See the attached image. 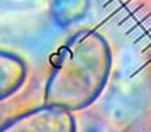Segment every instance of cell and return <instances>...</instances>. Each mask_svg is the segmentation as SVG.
Segmentation results:
<instances>
[{
	"instance_id": "cell-1",
	"label": "cell",
	"mask_w": 151,
	"mask_h": 132,
	"mask_svg": "<svg viewBox=\"0 0 151 132\" xmlns=\"http://www.w3.org/2000/svg\"><path fill=\"white\" fill-rule=\"evenodd\" d=\"M113 65L109 41L102 33L83 29L60 49L45 85V104L80 111L104 93Z\"/></svg>"
},
{
	"instance_id": "cell-3",
	"label": "cell",
	"mask_w": 151,
	"mask_h": 132,
	"mask_svg": "<svg viewBox=\"0 0 151 132\" xmlns=\"http://www.w3.org/2000/svg\"><path fill=\"white\" fill-rule=\"evenodd\" d=\"M28 78V64L21 56L0 49V102L21 90Z\"/></svg>"
},
{
	"instance_id": "cell-5",
	"label": "cell",
	"mask_w": 151,
	"mask_h": 132,
	"mask_svg": "<svg viewBox=\"0 0 151 132\" xmlns=\"http://www.w3.org/2000/svg\"><path fill=\"white\" fill-rule=\"evenodd\" d=\"M123 132H151V110L139 115Z\"/></svg>"
},
{
	"instance_id": "cell-2",
	"label": "cell",
	"mask_w": 151,
	"mask_h": 132,
	"mask_svg": "<svg viewBox=\"0 0 151 132\" xmlns=\"http://www.w3.org/2000/svg\"><path fill=\"white\" fill-rule=\"evenodd\" d=\"M0 132H77V122L68 110L44 104L7 119Z\"/></svg>"
},
{
	"instance_id": "cell-4",
	"label": "cell",
	"mask_w": 151,
	"mask_h": 132,
	"mask_svg": "<svg viewBox=\"0 0 151 132\" xmlns=\"http://www.w3.org/2000/svg\"><path fill=\"white\" fill-rule=\"evenodd\" d=\"M89 0H52V13L60 25H68L85 16Z\"/></svg>"
}]
</instances>
